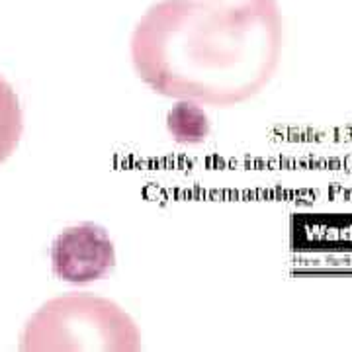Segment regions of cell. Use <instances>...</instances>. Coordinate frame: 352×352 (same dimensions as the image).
<instances>
[{"instance_id": "cell-2", "label": "cell", "mask_w": 352, "mask_h": 352, "mask_svg": "<svg viewBox=\"0 0 352 352\" xmlns=\"http://www.w3.org/2000/svg\"><path fill=\"white\" fill-rule=\"evenodd\" d=\"M25 352H138V323L108 298L67 294L43 303L25 323Z\"/></svg>"}, {"instance_id": "cell-1", "label": "cell", "mask_w": 352, "mask_h": 352, "mask_svg": "<svg viewBox=\"0 0 352 352\" xmlns=\"http://www.w3.org/2000/svg\"><path fill=\"white\" fill-rule=\"evenodd\" d=\"M282 36L276 0H161L129 47L135 73L157 94L227 108L270 82Z\"/></svg>"}, {"instance_id": "cell-3", "label": "cell", "mask_w": 352, "mask_h": 352, "mask_svg": "<svg viewBox=\"0 0 352 352\" xmlns=\"http://www.w3.org/2000/svg\"><path fill=\"white\" fill-rule=\"evenodd\" d=\"M53 274L69 284H90L116 266V247L108 231L96 223L67 227L51 247Z\"/></svg>"}, {"instance_id": "cell-4", "label": "cell", "mask_w": 352, "mask_h": 352, "mask_svg": "<svg viewBox=\"0 0 352 352\" xmlns=\"http://www.w3.org/2000/svg\"><path fill=\"white\" fill-rule=\"evenodd\" d=\"M24 131V116L16 90L0 75V164L18 147Z\"/></svg>"}]
</instances>
